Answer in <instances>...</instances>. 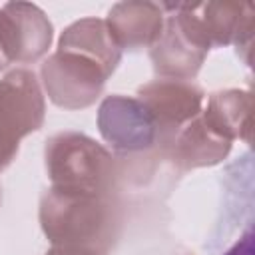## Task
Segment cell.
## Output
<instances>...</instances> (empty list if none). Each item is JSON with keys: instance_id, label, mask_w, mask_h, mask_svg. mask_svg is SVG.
Wrapping results in <instances>:
<instances>
[{"instance_id": "cell-1", "label": "cell", "mask_w": 255, "mask_h": 255, "mask_svg": "<svg viewBox=\"0 0 255 255\" xmlns=\"http://www.w3.org/2000/svg\"><path fill=\"white\" fill-rule=\"evenodd\" d=\"M120 52L106 20L86 18L72 24L62 34L58 52L40 70L50 100L70 110L90 106L118 66Z\"/></svg>"}, {"instance_id": "cell-2", "label": "cell", "mask_w": 255, "mask_h": 255, "mask_svg": "<svg viewBox=\"0 0 255 255\" xmlns=\"http://www.w3.org/2000/svg\"><path fill=\"white\" fill-rule=\"evenodd\" d=\"M42 229L52 247L108 253L114 239V215L108 197L50 189L40 207Z\"/></svg>"}, {"instance_id": "cell-8", "label": "cell", "mask_w": 255, "mask_h": 255, "mask_svg": "<svg viewBox=\"0 0 255 255\" xmlns=\"http://www.w3.org/2000/svg\"><path fill=\"white\" fill-rule=\"evenodd\" d=\"M0 32L6 56L12 62L38 60L52 42V24L34 4H6L0 10Z\"/></svg>"}, {"instance_id": "cell-6", "label": "cell", "mask_w": 255, "mask_h": 255, "mask_svg": "<svg viewBox=\"0 0 255 255\" xmlns=\"http://www.w3.org/2000/svg\"><path fill=\"white\" fill-rule=\"evenodd\" d=\"M137 96L155 122L159 143H171L177 131L201 114L203 92L185 80L163 78L141 86Z\"/></svg>"}, {"instance_id": "cell-3", "label": "cell", "mask_w": 255, "mask_h": 255, "mask_svg": "<svg viewBox=\"0 0 255 255\" xmlns=\"http://www.w3.org/2000/svg\"><path fill=\"white\" fill-rule=\"evenodd\" d=\"M46 169L54 189L108 197L114 187V159L94 139L66 131L46 145Z\"/></svg>"}, {"instance_id": "cell-5", "label": "cell", "mask_w": 255, "mask_h": 255, "mask_svg": "<svg viewBox=\"0 0 255 255\" xmlns=\"http://www.w3.org/2000/svg\"><path fill=\"white\" fill-rule=\"evenodd\" d=\"M44 120V96L36 76L14 70L0 80V169L18 151V143Z\"/></svg>"}, {"instance_id": "cell-10", "label": "cell", "mask_w": 255, "mask_h": 255, "mask_svg": "<svg viewBox=\"0 0 255 255\" xmlns=\"http://www.w3.org/2000/svg\"><path fill=\"white\" fill-rule=\"evenodd\" d=\"M173 157L181 167H201L219 163L231 149V141L217 133L199 114L173 137Z\"/></svg>"}, {"instance_id": "cell-9", "label": "cell", "mask_w": 255, "mask_h": 255, "mask_svg": "<svg viewBox=\"0 0 255 255\" xmlns=\"http://www.w3.org/2000/svg\"><path fill=\"white\" fill-rule=\"evenodd\" d=\"M106 26L120 50L153 46L163 30L161 6L149 2L116 4L108 14Z\"/></svg>"}, {"instance_id": "cell-12", "label": "cell", "mask_w": 255, "mask_h": 255, "mask_svg": "<svg viewBox=\"0 0 255 255\" xmlns=\"http://www.w3.org/2000/svg\"><path fill=\"white\" fill-rule=\"evenodd\" d=\"M223 255H253V231H251V227L239 237V241L233 245V247H229Z\"/></svg>"}, {"instance_id": "cell-11", "label": "cell", "mask_w": 255, "mask_h": 255, "mask_svg": "<svg viewBox=\"0 0 255 255\" xmlns=\"http://www.w3.org/2000/svg\"><path fill=\"white\" fill-rule=\"evenodd\" d=\"M249 110H251V98L247 92L227 90L213 94L201 116L217 133H221L229 141L237 137L249 141V131H251Z\"/></svg>"}, {"instance_id": "cell-4", "label": "cell", "mask_w": 255, "mask_h": 255, "mask_svg": "<svg viewBox=\"0 0 255 255\" xmlns=\"http://www.w3.org/2000/svg\"><path fill=\"white\" fill-rule=\"evenodd\" d=\"M175 10L163 22V30L151 48V60L161 76L185 80L197 74L211 48L197 6H171Z\"/></svg>"}, {"instance_id": "cell-13", "label": "cell", "mask_w": 255, "mask_h": 255, "mask_svg": "<svg viewBox=\"0 0 255 255\" xmlns=\"http://www.w3.org/2000/svg\"><path fill=\"white\" fill-rule=\"evenodd\" d=\"M6 66H10V62H8V56H6V50H4V44H2V36H0V70L6 68Z\"/></svg>"}, {"instance_id": "cell-7", "label": "cell", "mask_w": 255, "mask_h": 255, "mask_svg": "<svg viewBox=\"0 0 255 255\" xmlns=\"http://www.w3.org/2000/svg\"><path fill=\"white\" fill-rule=\"evenodd\" d=\"M98 126L104 139L120 151L149 149L159 143L157 128L151 114L139 100L110 96L100 106Z\"/></svg>"}]
</instances>
